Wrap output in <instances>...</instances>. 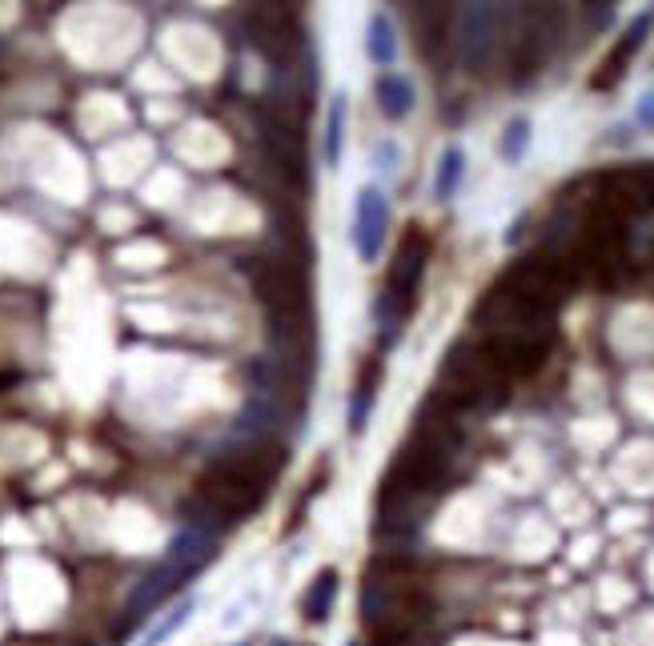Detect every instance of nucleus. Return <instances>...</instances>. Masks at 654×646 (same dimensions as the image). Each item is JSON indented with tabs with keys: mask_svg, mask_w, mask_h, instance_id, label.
<instances>
[{
	"mask_svg": "<svg viewBox=\"0 0 654 646\" xmlns=\"http://www.w3.org/2000/svg\"><path fill=\"white\" fill-rule=\"evenodd\" d=\"M650 25H654V13H642V17H634V25L622 33V41L610 49V57L602 61V69L594 73V89H610V85H618V81H622L626 65H630V61H634V53L642 49V41H646Z\"/></svg>",
	"mask_w": 654,
	"mask_h": 646,
	"instance_id": "9d476101",
	"label": "nucleus"
},
{
	"mask_svg": "<svg viewBox=\"0 0 654 646\" xmlns=\"http://www.w3.org/2000/svg\"><path fill=\"white\" fill-rule=\"evenodd\" d=\"M366 53H370V61L382 65V69L394 65V57H398V37H394V25H390L386 13H374V17H370V25H366Z\"/></svg>",
	"mask_w": 654,
	"mask_h": 646,
	"instance_id": "ddd939ff",
	"label": "nucleus"
},
{
	"mask_svg": "<svg viewBox=\"0 0 654 646\" xmlns=\"http://www.w3.org/2000/svg\"><path fill=\"white\" fill-rule=\"evenodd\" d=\"M502 49V5L498 0H466L462 9V61L470 73H486Z\"/></svg>",
	"mask_w": 654,
	"mask_h": 646,
	"instance_id": "423d86ee",
	"label": "nucleus"
},
{
	"mask_svg": "<svg viewBox=\"0 0 654 646\" xmlns=\"http://www.w3.org/2000/svg\"><path fill=\"white\" fill-rule=\"evenodd\" d=\"M526 145H530V121L526 117H514L510 125H506V133H502V157L510 161V165H518L522 157H526Z\"/></svg>",
	"mask_w": 654,
	"mask_h": 646,
	"instance_id": "dca6fc26",
	"label": "nucleus"
},
{
	"mask_svg": "<svg viewBox=\"0 0 654 646\" xmlns=\"http://www.w3.org/2000/svg\"><path fill=\"white\" fill-rule=\"evenodd\" d=\"M189 610H193V598H185V602H181V606H177V610H173V614H169V618H165L157 630H149L145 646H157V642H165V638H169V634H173V630H177V626L189 618Z\"/></svg>",
	"mask_w": 654,
	"mask_h": 646,
	"instance_id": "f3484780",
	"label": "nucleus"
},
{
	"mask_svg": "<svg viewBox=\"0 0 654 646\" xmlns=\"http://www.w3.org/2000/svg\"><path fill=\"white\" fill-rule=\"evenodd\" d=\"M193 578V570H185V566H177L173 558H165V562H157L141 582H137V590L129 594V622H137V618H145L149 610H157L169 594H177L185 582Z\"/></svg>",
	"mask_w": 654,
	"mask_h": 646,
	"instance_id": "0eeeda50",
	"label": "nucleus"
},
{
	"mask_svg": "<svg viewBox=\"0 0 654 646\" xmlns=\"http://www.w3.org/2000/svg\"><path fill=\"white\" fill-rule=\"evenodd\" d=\"M638 125L654 129V93H646V97L638 101Z\"/></svg>",
	"mask_w": 654,
	"mask_h": 646,
	"instance_id": "a211bd4d",
	"label": "nucleus"
},
{
	"mask_svg": "<svg viewBox=\"0 0 654 646\" xmlns=\"http://www.w3.org/2000/svg\"><path fill=\"white\" fill-rule=\"evenodd\" d=\"M378 109L390 117V121H402V117H410V109H414V85L406 81V77H398V73H386L382 81H378Z\"/></svg>",
	"mask_w": 654,
	"mask_h": 646,
	"instance_id": "f8f14e48",
	"label": "nucleus"
},
{
	"mask_svg": "<svg viewBox=\"0 0 654 646\" xmlns=\"http://www.w3.org/2000/svg\"><path fill=\"white\" fill-rule=\"evenodd\" d=\"M273 646H289V642H273Z\"/></svg>",
	"mask_w": 654,
	"mask_h": 646,
	"instance_id": "aec40b11",
	"label": "nucleus"
},
{
	"mask_svg": "<svg viewBox=\"0 0 654 646\" xmlns=\"http://www.w3.org/2000/svg\"><path fill=\"white\" fill-rule=\"evenodd\" d=\"M253 293L265 305V317L273 321V338L281 346H305L313 334V297L305 285V273L289 261H261L253 269Z\"/></svg>",
	"mask_w": 654,
	"mask_h": 646,
	"instance_id": "7ed1b4c3",
	"label": "nucleus"
},
{
	"mask_svg": "<svg viewBox=\"0 0 654 646\" xmlns=\"http://www.w3.org/2000/svg\"><path fill=\"white\" fill-rule=\"evenodd\" d=\"M342 137H346V97H338L325 117V161L338 165L342 161Z\"/></svg>",
	"mask_w": 654,
	"mask_h": 646,
	"instance_id": "2eb2a0df",
	"label": "nucleus"
},
{
	"mask_svg": "<svg viewBox=\"0 0 654 646\" xmlns=\"http://www.w3.org/2000/svg\"><path fill=\"white\" fill-rule=\"evenodd\" d=\"M265 153H269L273 169L289 185H305V153H301V141H297V133L289 125L265 121Z\"/></svg>",
	"mask_w": 654,
	"mask_h": 646,
	"instance_id": "1a4fd4ad",
	"label": "nucleus"
},
{
	"mask_svg": "<svg viewBox=\"0 0 654 646\" xmlns=\"http://www.w3.org/2000/svg\"><path fill=\"white\" fill-rule=\"evenodd\" d=\"M462 173H466V153L458 145H450L442 157H438V173H434V197L438 201H450L462 185Z\"/></svg>",
	"mask_w": 654,
	"mask_h": 646,
	"instance_id": "4468645a",
	"label": "nucleus"
},
{
	"mask_svg": "<svg viewBox=\"0 0 654 646\" xmlns=\"http://www.w3.org/2000/svg\"><path fill=\"white\" fill-rule=\"evenodd\" d=\"M426 618H430V590L406 566L382 558L366 570L362 622L374 630L378 646H410Z\"/></svg>",
	"mask_w": 654,
	"mask_h": 646,
	"instance_id": "f03ea898",
	"label": "nucleus"
},
{
	"mask_svg": "<svg viewBox=\"0 0 654 646\" xmlns=\"http://www.w3.org/2000/svg\"><path fill=\"white\" fill-rule=\"evenodd\" d=\"M582 5H586V9H594V13H598V9H610V0H582Z\"/></svg>",
	"mask_w": 654,
	"mask_h": 646,
	"instance_id": "6ab92c4d",
	"label": "nucleus"
},
{
	"mask_svg": "<svg viewBox=\"0 0 654 646\" xmlns=\"http://www.w3.org/2000/svg\"><path fill=\"white\" fill-rule=\"evenodd\" d=\"M426 261H430V241L426 233L414 225L398 253H394V265H390V277H386V309L394 317H406L414 305H418V289H422V277H426Z\"/></svg>",
	"mask_w": 654,
	"mask_h": 646,
	"instance_id": "39448f33",
	"label": "nucleus"
},
{
	"mask_svg": "<svg viewBox=\"0 0 654 646\" xmlns=\"http://www.w3.org/2000/svg\"><path fill=\"white\" fill-rule=\"evenodd\" d=\"M386 225H390V205L378 189H362L358 193V209H354V245L362 261H374L382 241H386Z\"/></svg>",
	"mask_w": 654,
	"mask_h": 646,
	"instance_id": "6e6552de",
	"label": "nucleus"
},
{
	"mask_svg": "<svg viewBox=\"0 0 654 646\" xmlns=\"http://www.w3.org/2000/svg\"><path fill=\"white\" fill-rule=\"evenodd\" d=\"M338 582H342V574L334 570V566H325L313 582H309V590H305V598H301V610H305V618L309 622H325L334 614V598H338Z\"/></svg>",
	"mask_w": 654,
	"mask_h": 646,
	"instance_id": "9b49d317",
	"label": "nucleus"
},
{
	"mask_svg": "<svg viewBox=\"0 0 654 646\" xmlns=\"http://www.w3.org/2000/svg\"><path fill=\"white\" fill-rule=\"evenodd\" d=\"M285 470V446L273 438H253L237 450H225L201 478L193 494L197 526H229L261 510L273 478Z\"/></svg>",
	"mask_w": 654,
	"mask_h": 646,
	"instance_id": "f257e3e1",
	"label": "nucleus"
},
{
	"mask_svg": "<svg viewBox=\"0 0 654 646\" xmlns=\"http://www.w3.org/2000/svg\"><path fill=\"white\" fill-rule=\"evenodd\" d=\"M506 398V374L482 346H454L438 370L434 402L450 410H486Z\"/></svg>",
	"mask_w": 654,
	"mask_h": 646,
	"instance_id": "20e7f679",
	"label": "nucleus"
}]
</instances>
